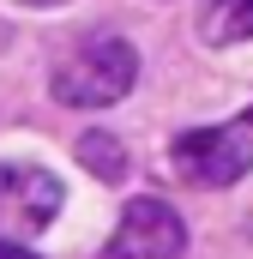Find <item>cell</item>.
<instances>
[{"instance_id": "cell-1", "label": "cell", "mask_w": 253, "mask_h": 259, "mask_svg": "<svg viewBox=\"0 0 253 259\" xmlns=\"http://www.w3.org/2000/svg\"><path fill=\"white\" fill-rule=\"evenodd\" d=\"M133 78H139L133 42H121V36H91V42H78L55 66L49 91H55V103H66V109H109V103H121L126 91H133Z\"/></svg>"}, {"instance_id": "cell-2", "label": "cell", "mask_w": 253, "mask_h": 259, "mask_svg": "<svg viewBox=\"0 0 253 259\" xmlns=\"http://www.w3.org/2000/svg\"><path fill=\"white\" fill-rule=\"evenodd\" d=\"M169 163L193 187H235L241 175H253V127H193L169 145Z\"/></svg>"}, {"instance_id": "cell-3", "label": "cell", "mask_w": 253, "mask_h": 259, "mask_svg": "<svg viewBox=\"0 0 253 259\" xmlns=\"http://www.w3.org/2000/svg\"><path fill=\"white\" fill-rule=\"evenodd\" d=\"M61 205H66L61 175H49L36 163H0V235L6 241H24V235L55 229Z\"/></svg>"}, {"instance_id": "cell-4", "label": "cell", "mask_w": 253, "mask_h": 259, "mask_svg": "<svg viewBox=\"0 0 253 259\" xmlns=\"http://www.w3.org/2000/svg\"><path fill=\"white\" fill-rule=\"evenodd\" d=\"M181 247H187V229L163 199H133L109 235V259H181Z\"/></svg>"}, {"instance_id": "cell-5", "label": "cell", "mask_w": 253, "mask_h": 259, "mask_svg": "<svg viewBox=\"0 0 253 259\" xmlns=\"http://www.w3.org/2000/svg\"><path fill=\"white\" fill-rule=\"evenodd\" d=\"M199 36H205L211 49L253 42V0H211L205 18H199Z\"/></svg>"}, {"instance_id": "cell-6", "label": "cell", "mask_w": 253, "mask_h": 259, "mask_svg": "<svg viewBox=\"0 0 253 259\" xmlns=\"http://www.w3.org/2000/svg\"><path fill=\"white\" fill-rule=\"evenodd\" d=\"M78 163H85L97 181H121V175H126V145L115 139V133L97 127V133H85V139H78Z\"/></svg>"}, {"instance_id": "cell-7", "label": "cell", "mask_w": 253, "mask_h": 259, "mask_svg": "<svg viewBox=\"0 0 253 259\" xmlns=\"http://www.w3.org/2000/svg\"><path fill=\"white\" fill-rule=\"evenodd\" d=\"M0 259H36V253H30V247H18V241H6V235H0Z\"/></svg>"}, {"instance_id": "cell-8", "label": "cell", "mask_w": 253, "mask_h": 259, "mask_svg": "<svg viewBox=\"0 0 253 259\" xmlns=\"http://www.w3.org/2000/svg\"><path fill=\"white\" fill-rule=\"evenodd\" d=\"M24 6H36V12H49V6H66V0H24Z\"/></svg>"}, {"instance_id": "cell-9", "label": "cell", "mask_w": 253, "mask_h": 259, "mask_svg": "<svg viewBox=\"0 0 253 259\" xmlns=\"http://www.w3.org/2000/svg\"><path fill=\"white\" fill-rule=\"evenodd\" d=\"M247 127H253V115H247Z\"/></svg>"}]
</instances>
